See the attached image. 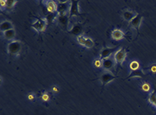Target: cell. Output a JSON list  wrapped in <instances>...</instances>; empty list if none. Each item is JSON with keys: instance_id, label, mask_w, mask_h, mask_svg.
Returning <instances> with one entry per match:
<instances>
[{"instance_id": "cell-18", "label": "cell", "mask_w": 156, "mask_h": 115, "mask_svg": "<svg viewBox=\"0 0 156 115\" xmlns=\"http://www.w3.org/2000/svg\"><path fill=\"white\" fill-rule=\"evenodd\" d=\"M16 2V1H5L6 6L8 8H12Z\"/></svg>"}, {"instance_id": "cell-15", "label": "cell", "mask_w": 156, "mask_h": 115, "mask_svg": "<svg viewBox=\"0 0 156 115\" xmlns=\"http://www.w3.org/2000/svg\"><path fill=\"white\" fill-rule=\"evenodd\" d=\"M47 8L49 12H54L57 10V6L54 1H50L47 3Z\"/></svg>"}, {"instance_id": "cell-11", "label": "cell", "mask_w": 156, "mask_h": 115, "mask_svg": "<svg viewBox=\"0 0 156 115\" xmlns=\"http://www.w3.org/2000/svg\"><path fill=\"white\" fill-rule=\"evenodd\" d=\"M111 36L114 40L120 41L124 37V34L122 31L120 30H115L112 32Z\"/></svg>"}, {"instance_id": "cell-21", "label": "cell", "mask_w": 156, "mask_h": 115, "mask_svg": "<svg viewBox=\"0 0 156 115\" xmlns=\"http://www.w3.org/2000/svg\"><path fill=\"white\" fill-rule=\"evenodd\" d=\"M95 66L97 67H100L101 66L103 65V60H97L95 61V63H94Z\"/></svg>"}, {"instance_id": "cell-17", "label": "cell", "mask_w": 156, "mask_h": 115, "mask_svg": "<svg viewBox=\"0 0 156 115\" xmlns=\"http://www.w3.org/2000/svg\"><path fill=\"white\" fill-rule=\"evenodd\" d=\"M130 67L131 68V70H136L139 69V64L137 62V61H133L130 65Z\"/></svg>"}, {"instance_id": "cell-1", "label": "cell", "mask_w": 156, "mask_h": 115, "mask_svg": "<svg viewBox=\"0 0 156 115\" xmlns=\"http://www.w3.org/2000/svg\"><path fill=\"white\" fill-rule=\"evenodd\" d=\"M126 56H127L126 50L124 48H120V49L116 51L113 58H114L116 64H122L124 61Z\"/></svg>"}, {"instance_id": "cell-13", "label": "cell", "mask_w": 156, "mask_h": 115, "mask_svg": "<svg viewBox=\"0 0 156 115\" xmlns=\"http://www.w3.org/2000/svg\"><path fill=\"white\" fill-rule=\"evenodd\" d=\"M78 1H74L73 2L70 9V13L72 16H77L78 14Z\"/></svg>"}, {"instance_id": "cell-4", "label": "cell", "mask_w": 156, "mask_h": 115, "mask_svg": "<svg viewBox=\"0 0 156 115\" xmlns=\"http://www.w3.org/2000/svg\"><path fill=\"white\" fill-rule=\"evenodd\" d=\"M21 48V45L20 42L18 41H14L9 44L8 47V51L10 53L16 54L20 51Z\"/></svg>"}, {"instance_id": "cell-23", "label": "cell", "mask_w": 156, "mask_h": 115, "mask_svg": "<svg viewBox=\"0 0 156 115\" xmlns=\"http://www.w3.org/2000/svg\"><path fill=\"white\" fill-rule=\"evenodd\" d=\"M42 99L44 100L45 101H46V100H47L48 99V96L46 95H43V96H42Z\"/></svg>"}, {"instance_id": "cell-7", "label": "cell", "mask_w": 156, "mask_h": 115, "mask_svg": "<svg viewBox=\"0 0 156 115\" xmlns=\"http://www.w3.org/2000/svg\"><path fill=\"white\" fill-rule=\"evenodd\" d=\"M142 18H143V17L141 15H140V14H138V15L133 20H131L130 22L131 26L133 28H135L136 30L138 31L141 24V21H142Z\"/></svg>"}, {"instance_id": "cell-5", "label": "cell", "mask_w": 156, "mask_h": 115, "mask_svg": "<svg viewBox=\"0 0 156 115\" xmlns=\"http://www.w3.org/2000/svg\"><path fill=\"white\" fill-rule=\"evenodd\" d=\"M117 77L115 76L112 74L106 72L104 73L100 77V80L104 85H107L111 82L112 80L115 79Z\"/></svg>"}, {"instance_id": "cell-8", "label": "cell", "mask_w": 156, "mask_h": 115, "mask_svg": "<svg viewBox=\"0 0 156 115\" xmlns=\"http://www.w3.org/2000/svg\"><path fill=\"white\" fill-rule=\"evenodd\" d=\"M146 76V74L144 73V72L142 69H138L136 70H131V72L129 75V76L127 77L126 79H130L132 78H143Z\"/></svg>"}, {"instance_id": "cell-12", "label": "cell", "mask_w": 156, "mask_h": 115, "mask_svg": "<svg viewBox=\"0 0 156 115\" xmlns=\"http://www.w3.org/2000/svg\"><path fill=\"white\" fill-rule=\"evenodd\" d=\"M13 29V26L11 22L8 21H5L1 24V31L3 32H5L8 30Z\"/></svg>"}, {"instance_id": "cell-20", "label": "cell", "mask_w": 156, "mask_h": 115, "mask_svg": "<svg viewBox=\"0 0 156 115\" xmlns=\"http://www.w3.org/2000/svg\"><path fill=\"white\" fill-rule=\"evenodd\" d=\"M150 70L151 73L154 74H156V64H152L150 66Z\"/></svg>"}, {"instance_id": "cell-3", "label": "cell", "mask_w": 156, "mask_h": 115, "mask_svg": "<svg viewBox=\"0 0 156 115\" xmlns=\"http://www.w3.org/2000/svg\"><path fill=\"white\" fill-rule=\"evenodd\" d=\"M47 24V20L46 18L38 19L32 24V27L38 32L44 31Z\"/></svg>"}, {"instance_id": "cell-6", "label": "cell", "mask_w": 156, "mask_h": 115, "mask_svg": "<svg viewBox=\"0 0 156 115\" xmlns=\"http://www.w3.org/2000/svg\"><path fill=\"white\" fill-rule=\"evenodd\" d=\"M117 47H114V48H106L103 49L101 52L100 54V57H101V60H104L108 58V57H110L111 55L114 52L117 50Z\"/></svg>"}, {"instance_id": "cell-10", "label": "cell", "mask_w": 156, "mask_h": 115, "mask_svg": "<svg viewBox=\"0 0 156 115\" xmlns=\"http://www.w3.org/2000/svg\"><path fill=\"white\" fill-rule=\"evenodd\" d=\"M138 14L132 11H126L123 13V17L124 20L127 21H131L133 20Z\"/></svg>"}, {"instance_id": "cell-19", "label": "cell", "mask_w": 156, "mask_h": 115, "mask_svg": "<svg viewBox=\"0 0 156 115\" xmlns=\"http://www.w3.org/2000/svg\"><path fill=\"white\" fill-rule=\"evenodd\" d=\"M81 28L80 26H75L74 28H73V33L74 34H79L80 32H81Z\"/></svg>"}, {"instance_id": "cell-16", "label": "cell", "mask_w": 156, "mask_h": 115, "mask_svg": "<svg viewBox=\"0 0 156 115\" xmlns=\"http://www.w3.org/2000/svg\"><path fill=\"white\" fill-rule=\"evenodd\" d=\"M15 34H16L15 31H14L13 29L4 32V35L5 37L8 39H12L14 37H15Z\"/></svg>"}, {"instance_id": "cell-22", "label": "cell", "mask_w": 156, "mask_h": 115, "mask_svg": "<svg viewBox=\"0 0 156 115\" xmlns=\"http://www.w3.org/2000/svg\"><path fill=\"white\" fill-rule=\"evenodd\" d=\"M142 87H143V89L144 90V91H149V88H150L149 85L147 84V83L143 85Z\"/></svg>"}, {"instance_id": "cell-2", "label": "cell", "mask_w": 156, "mask_h": 115, "mask_svg": "<svg viewBox=\"0 0 156 115\" xmlns=\"http://www.w3.org/2000/svg\"><path fill=\"white\" fill-rule=\"evenodd\" d=\"M77 39L79 44L84 47L90 48L94 46L93 41L91 38L86 36L78 35L77 38Z\"/></svg>"}, {"instance_id": "cell-9", "label": "cell", "mask_w": 156, "mask_h": 115, "mask_svg": "<svg viewBox=\"0 0 156 115\" xmlns=\"http://www.w3.org/2000/svg\"><path fill=\"white\" fill-rule=\"evenodd\" d=\"M116 62L113 59L110 58V57H108L107 59L104 60H103V66L104 69H107V70H110L112 68H113V67L114 66Z\"/></svg>"}, {"instance_id": "cell-14", "label": "cell", "mask_w": 156, "mask_h": 115, "mask_svg": "<svg viewBox=\"0 0 156 115\" xmlns=\"http://www.w3.org/2000/svg\"><path fill=\"white\" fill-rule=\"evenodd\" d=\"M149 102L156 108V91H153L149 96Z\"/></svg>"}]
</instances>
